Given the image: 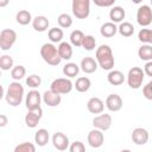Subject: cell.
Returning a JSON list of instances; mask_svg holds the SVG:
<instances>
[{"label": "cell", "mask_w": 152, "mask_h": 152, "mask_svg": "<svg viewBox=\"0 0 152 152\" xmlns=\"http://www.w3.org/2000/svg\"><path fill=\"white\" fill-rule=\"evenodd\" d=\"M138 56L141 61L150 62L152 61V45L150 44H144L138 49Z\"/></svg>", "instance_id": "484cf974"}, {"label": "cell", "mask_w": 152, "mask_h": 152, "mask_svg": "<svg viewBox=\"0 0 152 152\" xmlns=\"http://www.w3.org/2000/svg\"><path fill=\"white\" fill-rule=\"evenodd\" d=\"M145 77V72L139 66H133L129 69L128 74H127V83L129 86V88L132 89H139L142 84Z\"/></svg>", "instance_id": "5b68a950"}, {"label": "cell", "mask_w": 152, "mask_h": 152, "mask_svg": "<svg viewBox=\"0 0 152 152\" xmlns=\"http://www.w3.org/2000/svg\"><path fill=\"white\" fill-rule=\"evenodd\" d=\"M131 138H132V141H133L135 145H139V146H140V145H145V144L148 141L150 134H148V132H147L145 128H142V127H137V128L133 129Z\"/></svg>", "instance_id": "4fadbf2b"}, {"label": "cell", "mask_w": 152, "mask_h": 152, "mask_svg": "<svg viewBox=\"0 0 152 152\" xmlns=\"http://www.w3.org/2000/svg\"><path fill=\"white\" fill-rule=\"evenodd\" d=\"M116 32H118V26L112 21H107V23L102 24V26L100 28V33L104 38H110V37L115 36Z\"/></svg>", "instance_id": "7402d4cb"}, {"label": "cell", "mask_w": 152, "mask_h": 152, "mask_svg": "<svg viewBox=\"0 0 152 152\" xmlns=\"http://www.w3.org/2000/svg\"><path fill=\"white\" fill-rule=\"evenodd\" d=\"M23 97H24V87L17 81L11 82L5 94L6 102L12 107H17L21 103Z\"/></svg>", "instance_id": "7a4b0ae2"}, {"label": "cell", "mask_w": 152, "mask_h": 152, "mask_svg": "<svg viewBox=\"0 0 152 152\" xmlns=\"http://www.w3.org/2000/svg\"><path fill=\"white\" fill-rule=\"evenodd\" d=\"M118 32L122 37H131L134 33V26L129 21H124L118 26Z\"/></svg>", "instance_id": "f546056e"}, {"label": "cell", "mask_w": 152, "mask_h": 152, "mask_svg": "<svg viewBox=\"0 0 152 152\" xmlns=\"http://www.w3.org/2000/svg\"><path fill=\"white\" fill-rule=\"evenodd\" d=\"M49 25H50V21L44 15H37L36 18H33L32 20V26L36 31L38 32H44L49 28Z\"/></svg>", "instance_id": "ffe728a7"}, {"label": "cell", "mask_w": 152, "mask_h": 152, "mask_svg": "<svg viewBox=\"0 0 152 152\" xmlns=\"http://www.w3.org/2000/svg\"><path fill=\"white\" fill-rule=\"evenodd\" d=\"M151 6H152V0H151Z\"/></svg>", "instance_id": "bcb514c9"}, {"label": "cell", "mask_w": 152, "mask_h": 152, "mask_svg": "<svg viewBox=\"0 0 152 152\" xmlns=\"http://www.w3.org/2000/svg\"><path fill=\"white\" fill-rule=\"evenodd\" d=\"M72 14L77 19H86L90 13V1L89 0H74L71 4Z\"/></svg>", "instance_id": "8992f818"}, {"label": "cell", "mask_w": 152, "mask_h": 152, "mask_svg": "<svg viewBox=\"0 0 152 152\" xmlns=\"http://www.w3.org/2000/svg\"><path fill=\"white\" fill-rule=\"evenodd\" d=\"M15 20H17V23H18L19 25L25 26V25H28L30 23H32L33 19H32V15H31V13H30L28 11L21 10V11H19V12L17 13Z\"/></svg>", "instance_id": "83f0119b"}, {"label": "cell", "mask_w": 152, "mask_h": 152, "mask_svg": "<svg viewBox=\"0 0 152 152\" xmlns=\"http://www.w3.org/2000/svg\"><path fill=\"white\" fill-rule=\"evenodd\" d=\"M57 23H58L59 27H62V28H69L72 25V18L68 13H62V14L58 15Z\"/></svg>", "instance_id": "1f68e13d"}, {"label": "cell", "mask_w": 152, "mask_h": 152, "mask_svg": "<svg viewBox=\"0 0 152 152\" xmlns=\"http://www.w3.org/2000/svg\"><path fill=\"white\" fill-rule=\"evenodd\" d=\"M107 81L112 86H120L125 82V75L120 70H110L107 75Z\"/></svg>", "instance_id": "44dd1931"}, {"label": "cell", "mask_w": 152, "mask_h": 152, "mask_svg": "<svg viewBox=\"0 0 152 152\" xmlns=\"http://www.w3.org/2000/svg\"><path fill=\"white\" fill-rule=\"evenodd\" d=\"M0 68L4 70V71H7V70H12L14 66H13V58L10 56V55H2L0 57Z\"/></svg>", "instance_id": "d6a6232c"}, {"label": "cell", "mask_w": 152, "mask_h": 152, "mask_svg": "<svg viewBox=\"0 0 152 152\" xmlns=\"http://www.w3.org/2000/svg\"><path fill=\"white\" fill-rule=\"evenodd\" d=\"M43 101H44V103L46 104V106H49V107H56V106H58L59 103H61V101H62V96L61 95H58V94H56V93H53L52 90H46L44 94H43Z\"/></svg>", "instance_id": "e0dca14e"}, {"label": "cell", "mask_w": 152, "mask_h": 152, "mask_svg": "<svg viewBox=\"0 0 152 152\" xmlns=\"http://www.w3.org/2000/svg\"><path fill=\"white\" fill-rule=\"evenodd\" d=\"M83 38H84V33L81 31V30H74L71 33H70V43L78 48V46H82V43H83Z\"/></svg>", "instance_id": "4dcf8cb0"}, {"label": "cell", "mask_w": 152, "mask_h": 152, "mask_svg": "<svg viewBox=\"0 0 152 152\" xmlns=\"http://www.w3.org/2000/svg\"><path fill=\"white\" fill-rule=\"evenodd\" d=\"M137 21L140 26L146 27L152 23V8L148 5H141L137 11Z\"/></svg>", "instance_id": "ba28073f"}, {"label": "cell", "mask_w": 152, "mask_h": 152, "mask_svg": "<svg viewBox=\"0 0 152 152\" xmlns=\"http://www.w3.org/2000/svg\"><path fill=\"white\" fill-rule=\"evenodd\" d=\"M26 75V69H25V66L24 65H17V66H14L12 70H11V77L14 80V81H19V80H21L24 76Z\"/></svg>", "instance_id": "836d02e7"}, {"label": "cell", "mask_w": 152, "mask_h": 152, "mask_svg": "<svg viewBox=\"0 0 152 152\" xmlns=\"http://www.w3.org/2000/svg\"><path fill=\"white\" fill-rule=\"evenodd\" d=\"M125 10L121 6H113L109 11V19L112 23L116 24V23H122V20L125 19Z\"/></svg>", "instance_id": "d6986e66"}, {"label": "cell", "mask_w": 152, "mask_h": 152, "mask_svg": "<svg viewBox=\"0 0 152 152\" xmlns=\"http://www.w3.org/2000/svg\"><path fill=\"white\" fill-rule=\"evenodd\" d=\"M13 152H36V146L32 142H21L14 147Z\"/></svg>", "instance_id": "d590c367"}, {"label": "cell", "mask_w": 152, "mask_h": 152, "mask_svg": "<svg viewBox=\"0 0 152 152\" xmlns=\"http://www.w3.org/2000/svg\"><path fill=\"white\" fill-rule=\"evenodd\" d=\"M87 108L91 114H102L104 103L100 97H91L87 102Z\"/></svg>", "instance_id": "2e32d148"}, {"label": "cell", "mask_w": 152, "mask_h": 152, "mask_svg": "<svg viewBox=\"0 0 152 152\" xmlns=\"http://www.w3.org/2000/svg\"><path fill=\"white\" fill-rule=\"evenodd\" d=\"M7 121H8L7 116H6L5 114H1V115H0V127H5L6 124H7Z\"/></svg>", "instance_id": "b9f144b4"}, {"label": "cell", "mask_w": 152, "mask_h": 152, "mask_svg": "<svg viewBox=\"0 0 152 152\" xmlns=\"http://www.w3.org/2000/svg\"><path fill=\"white\" fill-rule=\"evenodd\" d=\"M87 140H88V144L94 147V148H99L103 145L104 142V135H103V132L100 131V129H91L89 133H88V137H87Z\"/></svg>", "instance_id": "8fae6325"}, {"label": "cell", "mask_w": 152, "mask_h": 152, "mask_svg": "<svg viewBox=\"0 0 152 152\" xmlns=\"http://www.w3.org/2000/svg\"><path fill=\"white\" fill-rule=\"evenodd\" d=\"M95 46H96V39H95L91 34L84 36L83 43H82V48H83L84 50H87V51H91V50L95 49Z\"/></svg>", "instance_id": "e575fe53"}, {"label": "cell", "mask_w": 152, "mask_h": 152, "mask_svg": "<svg viewBox=\"0 0 152 152\" xmlns=\"http://www.w3.org/2000/svg\"><path fill=\"white\" fill-rule=\"evenodd\" d=\"M42 116H43V109H42V107H39L37 109L28 110L27 114L25 115V124H26V126L30 127V128L37 127V125L40 121Z\"/></svg>", "instance_id": "7c38bea8"}, {"label": "cell", "mask_w": 152, "mask_h": 152, "mask_svg": "<svg viewBox=\"0 0 152 152\" xmlns=\"http://www.w3.org/2000/svg\"><path fill=\"white\" fill-rule=\"evenodd\" d=\"M95 59H96L99 66H101L103 70H109L110 71L113 69L114 64H115L113 51H112L110 46L106 45V44H102L96 49Z\"/></svg>", "instance_id": "6da1fadb"}, {"label": "cell", "mask_w": 152, "mask_h": 152, "mask_svg": "<svg viewBox=\"0 0 152 152\" xmlns=\"http://www.w3.org/2000/svg\"><path fill=\"white\" fill-rule=\"evenodd\" d=\"M69 152H86V147L82 141H74L70 146H69Z\"/></svg>", "instance_id": "74e56055"}, {"label": "cell", "mask_w": 152, "mask_h": 152, "mask_svg": "<svg viewBox=\"0 0 152 152\" xmlns=\"http://www.w3.org/2000/svg\"><path fill=\"white\" fill-rule=\"evenodd\" d=\"M144 72H145V75L152 77V61L146 62V64L144 66Z\"/></svg>", "instance_id": "60d3db41"}, {"label": "cell", "mask_w": 152, "mask_h": 152, "mask_svg": "<svg viewBox=\"0 0 152 152\" xmlns=\"http://www.w3.org/2000/svg\"><path fill=\"white\" fill-rule=\"evenodd\" d=\"M63 36H64V33H63V30L61 27H52L48 32V37L52 44L53 43H62Z\"/></svg>", "instance_id": "f1b7e54d"}, {"label": "cell", "mask_w": 152, "mask_h": 152, "mask_svg": "<svg viewBox=\"0 0 152 152\" xmlns=\"http://www.w3.org/2000/svg\"><path fill=\"white\" fill-rule=\"evenodd\" d=\"M115 0H94V4L99 7H112L114 5Z\"/></svg>", "instance_id": "ab89813d"}, {"label": "cell", "mask_w": 152, "mask_h": 152, "mask_svg": "<svg viewBox=\"0 0 152 152\" xmlns=\"http://www.w3.org/2000/svg\"><path fill=\"white\" fill-rule=\"evenodd\" d=\"M122 99L118 94H109L106 99V107L110 112H119L122 108Z\"/></svg>", "instance_id": "9a60e30c"}, {"label": "cell", "mask_w": 152, "mask_h": 152, "mask_svg": "<svg viewBox=\"0 0 152 152\" xmlns=\"http://www.w3.org/2000/svg\"><path fill=\"white\" fill-rule=\"evenodd\" d=\"M74 88L72 82L66 78V77H59L52 81V83L50 84V90H52L53 93L58 94V95H64V94H69Z\"/></svg>", "instance_id": "277c9868"}, {"label": "cell", "mask_w": 152, "mask_h": 152, "mask_svg": "<svg viewBox=\"0 0 152 152\" xmlns=\"http://www.w3.org/2000/svg\"><path fill=\"white\" fill-rule=\"evenodd\" d=\"M17 40V33L12 28H4L0 32V49L2 51L10 50Z\"/></svg>", "instance_id": "52a82bcc"}, {"label": "cell", "mask_w": 152, "mask_h": 152, "mask_svg": "<svg viewBox=\"0 0 152 152\" xmlns=\"http://www.w3.org/2000/svg\"><path fill=\"white\" fill-rule=\"evenodd\" d=\"M150 45H152V30H151V42H150Z\"/></svg>", "instance_id": "f6af8a7d"}, {"label": "cell", "mask_w": 152, "mask_h": 152, "mask_svg": "<svg viewBox=\"0 0 152 152\" xmlns=\"http://www.w3.org/2000/svg\"><path fill=\"white\" fill-rule=\"evenodd\" d=\"M58 55L62 59H65V61H69L71 57H72V48H71V44L70 43H66V42H62L59 43L58 45Z\"/></svg>", "instance_id": "603a6c76"}, {"label": "cell", "mask_w": 152, "mask_h": 152, "mask_svg": "<svg viewBox=\"0 0 152 152\" xmlns=\"http://www.w3.org/2000/svg\"><path fill=\"white\" fill-rule=\"evenodd\" d=\"M142 95H144L145 99L152 101V80L148 83H146V86H144V88H142Z\"/></svg>", "instance_id": "f35d334b"}, {"label": "cell", "mask_w": 152, "mask_h": 152, "mask_svg": "<svg viewBox=\"0 0 152 152\" xmlns=\"http://www.w3.org/2000/svg\"><path fill=\"white\" fill-rule=\"evenodd\" d=\"M80 66L76 64V63H66L64 66H63V74H64V76H66V77H69V78H72V77H76L77 75H78V72H80Z\"/></svg>", "instance_id": "4316f807"}, {"label": "cell", "mask_w": 152, "mask_h": 152, "mask_svg": "<svg viewBox=\"0 0 152 152\" xmlns=\"http://www.w3.org/2000/svg\"><path fill=\"white\" fill-rule=\"evenodd\" d=\"M120 152H132V151L131 150H121Z\"/></svg>", "instance_id": "ee69618b"}, {"label": "cell", "mask_w": 152, "mask_h": 152, "mask_svg": "<svg viewBox=\"0 0 152 152\" xmlns=\"http://www.w3.org/2000/svg\"><path fill=\"white\" fill-rule=\"evenodd\" d=\"M42 95L39 94L38 90L36 89H32L27 93L26 95V99H25V104H26V108L28 110H32V109H37L40 107V102H42Z\"/></svg>", "instance_id": "9c48e42d"}, {"label": "cell", "mask_w": 152, "mask_h": 152, "mask_svg": "<svg viewBox=\"0 0 152 152\" xmlns=\"http://www.w3.org/2000/svg\"><path fill=\"white\" fill-rule=\"evenodd\" d=\"M52 144H53L55 148H57L61 152L65 151L70 146L69 145V138L62 132H56L52 135Z\"/></svg>", "instance_id": "5bb4252c"}, {"label": "cell", "mask_w": 152, "mask_h": 152, "mask_svg": "<svg viewBox=\"0 0 152 152\" xmlns=\"http://www.w3.org/2000/svg\"><path fill=\"white\" fill-rule=\"evenodd\" d=\"M49 132L45 128H40L34 134V142L38 146H45L49 142Z\"/></svg>", "instance_id": "d4e9b609"}, {"label": "cell", "mask_w": 152, "mask_h": 152, "mask_svg": "<svg viewBox=\"0 0 152 152\" xmlns=\"http://www.w3.org/2000/svg\"><path fill=\"white\" fill-rule=\"evenodd\" d=\"M40 83H42V78H40V76H38V75H36V74H32V75H30V76L26 78V84H27L30 88H32V89L38 88V87L40 86Z\"/></svg>", "instance_id": "8d00e7d4"}, {"label": "cell", "mask_w": 152, "mask_h": 152, "mask_svg": "<svg viewBox=\"0 0 152 152\" xmlns=\"http://www.w3.org/2000/svg\"><path fill=\"white\" fill-rule=\"evenodd\" d=\"M112 116L109 114H100L93 119V126L96 129H100L102 132L108 131L112 126Z\"/></svg>", "instance_id": "30bf717a"}, {"label": "cell", "mask_w": 152, "mask_h": 152, "mask_svg": "<svg viewBox=\"0 0 152 152\" xmlns=\"http://www.w3.org/2000/svg\"><path fill=\"white\" fill-rule=\"evenodd\" d=\"M99 64L96 62V59H94L93 57H84L82 61H81V70L86 74H93L96 71Z\"/></svg>", "instance_id": "ac0fdd59"}, {"label": "cell", "mask_w": 152, "mask_h": 152, "mask_svg": "<svg viewBox=\"0 0 152 152\" xmlns=\"http://www.w3.org/2000/svg\"><path fill=\"white\" fill-rule=\"evenodd\" d=\"M7 4H8V1H2V2H0V6H5Z\"/></svg>", "instance_id": "7bdbcfd3"}, {"label": "cell", "mask_w": 152, "mask_h": 152, "mask_svg": "<svg viewBox=\"0 0 152 152\" xmlns=\"http://www.w3.org/2000/svg\"><path fill=\"white\" fill-rule=\"evenodd\" d=\"M40 56L49 65L56 66L61 63L62 58L58 55V49L52 43H45L40 48Z\"/></svg>", "instance_id": "3957f363"}, {"label": "cell", "mask_w": 152, "mask_h": 152, "mask_svg": "<svg viewBox=\"0 0 152 152\" xmlns=\"http://www.w3.org/2000/svg\"><path fill=\"white\" fill-rule=\"evenodd\" d=\"M90 86H91L90 80H89L88 77H86V76H82V77H78V78L76 80L74 87L76 88L77 91H80V93H86V91H88V90L90 89Z\"/></svg>", "instance_id": "cb8c5ba5"}]
</instances>
